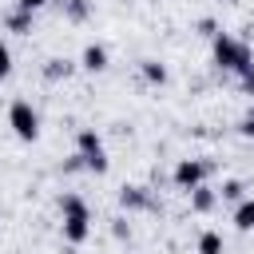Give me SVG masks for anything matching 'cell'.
<instances>
[{
  "label": "cell",
  "instance_id": "9c48e42d",
  "mask_svg": "<svg viewBox=\"0 0 254 254\" xmlns=\"http://www.w3.org/2000/svg\"><path fill=\"white\" fill-rule=\"evenodd\" d=\"M214 206H218V190H214V187L202 183V187L190 190V210H194V214H210Z\"/></svg>",
  "mask_w": 254,
  "mask_h": 254
},
{
  "label": "cell",
  "instance_id": "4fadbf2b",
  "mask_svg": "<svg viewBox=\"0 0 254 254\" xmlns=\"http://www.w3.org/2000/svg\"><path fill=\"white\" fill-rule=\"evenodd\" d=\"M218 198H222V202H242V198H246V187H242V179H222V187H218Z\"/></svg>",
  "mask_w": 254,
  "mask_h": 254
},
{
  "label": "cell",
  "instance_id": "5b68a950",
  "mask_svg": "<svg viewBox=\"0 0 254 254\" xmlns=\"http://www.w3.org/2000/svg\"><path fill=\"white\" fill-rule=\"evenodd\" d=\"M214 171V163L210 159H179L175 163V171H171V183L179 187V190H194V187H202L206 183V175Z\"/></svg>",
  "mask_w": 254,
  "mask_h": 254
},
{
  "label": "cell",
  "instance_id": "3957f363",
  "mask_svg": "<svg viewBox=\"0 0 254 254\" xmlns=\"http://www.w3.org/2000/svg\"><path fill=\"white\" fill-rule=\"evenodd\" d=\"M75 155H79L83 167L95 171V175H107V167H111L107 147H103V135H99L95 127H79V131H75Z\"/></svg>",
  "mask_w": 254,
  "mask_h": 254
},
{
  "label": "cell",
  "instance_id": "8fae6325",
  "mask_svg": "<svg viewBox=\"0 0 254 254\" xmlns=\"http://www.w3.org/2000/svg\"><path fill=\"white\" fill-rule=\"evenodd\" d=\"M139 75H143V83H151V87H163L171 75H167V64H159V60H139Z\"/></svg>",
  "mask_w": 254,
  "mask_h": 254
},
{
  "label": "cell",
  "instance_id": "ffe728a7",
  "mask_svg": "<svg viewBox=\"0 0 254 254\" xmlns=\"http://www.w3.org/2000/svg\"><path fill=\"white\" fill-rule=\"evenodd\" d=\"M238 87H242V91H246V95H254V67H250V71H242V75H238Z\"/></svg>",
  "mask_w": 254,
  "mask_h": 254
},
{
  "label": "cell",
  "instance_id": "52a82bcc",
  "mask_svg": "<svg viewBox=\"0 0 254 254\" xmlns=\"http://www.w3.org/2000/svg\"><path fill=\"white\" fill-rule=\"evenodd\" d=\"M32 24H36V12H24V8H8V16H4V32H16V36H28L32 32Z\"/></svg>",
  "mask_w": 254,
  "mask_h": 254
},
{
  "label": "cell",
  "instance_id": "9a60e30c",
  "mask_svg": "<svg viewBox=\"0 0 254 254\" xmlns=\"http://www.w3.org/2000/svg\"><path fill=\"white\" fill-rule=\"evenodd\" d=\"M226 246H222V234L218 230H202L198 234V254H222Z\"/></svg>",
  "mask_w": 254,
  "mask_h": 254
},
{
  "label": "cell",
  "instance_id": "8992f818",
  "mask_svg": "<svg viewBox=\"0 0 254 254\" xmlns=\"http://www.w3.org/2000/svg\"><path fill=\"white\" fill-rule=\"evenodd\" d=\"M119 206H123L127 214L159 210V202H155V190H151V187H123V190H119Z\"/></svg>",
  "mask_w": 254,
  "mask_h": 254
},
{
  "label": "cell",
  "instance_id": "6da1fadb",
  "mask_svg": "<svg viewBox=\"0 0 254 254\" xmlns=\"http://www.w3.org/2000/svg\"><path fill=\"white\" fill-rule=\"evenodd\" d=\"M60 230H64V242H71V246H83L87 238H91V206L83 202V194H75V190H67V194H60Z\"/></svg>",
  "mask_w": 254,
  "mask_h": 254
},
{
  "label": "cell",
  "instance_id": "2e32d148",
  "mask_svg": "<svg viewBox=\"0 0 254 254\" xmlns=\"http://www.w3.org/2000/svg\"><path fill=\"white\" fill-rule=\"evenodd\" d=\"M12 75V48L4 44V36H0V83Z\"/></svg>",
  "mask_w": 254,
  "mask_h": 254
},
{
  "label": "cell",
  "instance_id": "30bf717a",
  "mask_svg": "<svg viewBox=\"0 0 254 254\" xmlns=\"http://www.w3.org/2000/svg\"><path fill=\"white\" fill-rule=\"evenodd\" d=\"M75 67H79L75 60H64V56H52V60L44 64V79H48V83H60V79H67V75H71Z\"/></svg>",
  "mask_w": 254,
  "mask_h": 254
},
{
  "label": "cell",
  "instance_id": "277c9868",
  "mask_svg": "<svg viewBox=\"0 0 254 254\" xmlns=\"http://www.w3.org/2000/svg\"><path fill=\"white\" fill-rule=\"evenodd\" d=\"M8 127L20 143H36L40 139V111L32 107V99H12L8 103Z\"/></svg>",
  "mask_w": 254,
  "mask_h": 254
},
{
  "label": "cell",
  "instance_id": "44dd1931",
  "mask_svg": "<svg viewBox=\"0 0 254 254\" xmlns=\"http://www.w3.org/2000/svg\"><path fill=\"white\" fill-rule=\"evenodd\" d=\"M44 4H52V0H16V8H24V12H40Z\"/></svg>",
  "mask_w": 254,
  "mask_h": 254
},
{
  "label": "cell",
  "instance_id": "7402d4cb",
  "mask_svg": "<svg viewBox=\"0 0 254 254\" xmlns=\"http://www.w3.org/2000/svg\"><path fill=\"white\" fill-rule=\"evenodd\" d=\"M52 4H64V0H52Z\"/></svg>",
  "mask_w": 254,
  "mask_h": 254
},
{
  "label": "cell",
  "instance_id": "5bb4252c",
  "mask_svg": "<svg viewBox=\"0 0 254 254\" xmlns=\"http://www.w3.org/2000/svg\"><path fill=\"white\" fill-rule=\"evenodd\" d=\"M64 16H67L71 24H83V20L91 16V0H64Z\"/></svg>",
  "mask_w": 254,
  "mask_h": 254
},
{
  "label": "cell",
  "instance_id": "ac0fdd59",
  "mask_svg": "<svg viewBox=\"0 0 254 254\" xmlns=\"http://www.w3.org/2000/svg\"><path fill=\"white\" fill-rule=\"evenodd\" d=\"M194 28H198V36H210V40L218 36V24H214V16H202V20L194 24Z\"/></svg>",
  "mask_w": 254,
  "mask_h": 254
},
{
  "label": "cell",
  "instance_id": "ba28073f",
  "mask_svg": "<svg viewBox=\"0 0 254 254\" xmlns=\"http://www.w3.org/2000/svg\"><path fill=\"white\" fill-rule=\"evenodd\" d=\"M79 67L83 71H107V48L103 44H87L79 52Z\"/></svg>",
  "mask_w": 254,
  "mask_h": 254
},
{
  "label": "cell",
  "instance_id": "7a4b0ae2",
  "mask_svg": "<svg viewBox=\"0 0 254 254\" xmlns=\"http://www.w3.org/2000/svg\"><path fill=\"white\" fill-rule=\"evenodd\" d=\"M210 52H214V67H222V71H230V75H242V71L254 67L250 44L238 40V36H230V32H218V36L210 40Z\"/></svg>",
  "mask_w": 254,
  "mask_h": 254
},
{
  "label": "cell",
  "instance_id": "7c38bea8",
  "mask_svg": "<svg viewBox=\"0 0 254 254\" xmlns=\"http://www.w3.org/2000/svg\"><path fill=\"white\" fill-rule=\"evenodd\" d=\"M230 222H234L242 234H250V230H254V198H250V194H246L242 202H234V214H230Z\"/></svg>",
  "mask_w": 254,
  "mask_h": 254
},
{
  "label": "cell",
  "instance_id": "d6986e66",
  "mask_svg": "<svg viewBox=\"0 0 254 254\" xmlns=\"http://www.w3.org/2000/svg\"><path fill=\"white\" fill-rule=\"evenodd\" d=\"M111 234H115L119 242H127V238H131V222H127V218H115V222H111Z\"/></svg>",
  "mask_w": 254,
  "mask_h": 254
},
{
  "label": "cell",
  "instance_id": "e0dca14e",
  "mask_svg": "<svg viewBox=\"0 0 254 254\" xmlns=\"http://www.w3.org/2000/svg\"><path fill=\"white\" fill-rule=\"evenodd\" d=\"M238 135H242V139H254V107L238 119Z\"/></svg>",
  "mask_w": 254,
  "mask_h": 254
}]
</instances>
